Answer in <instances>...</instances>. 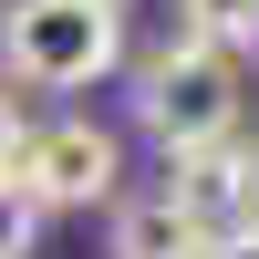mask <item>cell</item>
<instances>
[{
  "instance_id": "cell-1",
  "label": "cell",
  "mask_w": 259,
  "mask_h": 259,
  "mask_svg": "<svg viewBox=\"0 0 259 259\" xmlns=\"http://www.w3.org/2000/svg\"><path fill=\"white\" fill-rule=\"evenodd\" d=\"M135 0H11L0 11V83L11 94H94L124 73Z\"/></svg>"
},
{
  "instance_id": "cell-2",
  "label": "cell",
  "mask_w": 259,
  "mask_h": 259,
  "mask_svg": "<svg viewBox=\"0 0 259 259\" xmlns=\"http://www.w3.org/2000/svg\"><path fill=\"white\" fill-rule=\"evenodd\" d=\"M239 114H249V62H239V52H218V41L177 31L166 52H145V62H135V124L166 145V166L239 145Z\"/></svg>"
},
{
  "instance_id": "cell-3",
  "label": "cell",
  "mask_w": 259,
  "mask_h": 259,
  "mask_svg": "<svg viewBox=\"0 0 259 259\" xmlns=\"http://www.w3.org/2000/svg\"><path fill=\"white\" fill-rule=\"evenodd\" d=\"M11 177L41 197V218H62V207H114L124 197V145H114V124H94V114H52V124L21 135Z\"/></svg>"
},
{
  "instance_id": "cell-4",
  "label": "cell",
  "mask_w": 259,
  "mask_h": 259,
  "mask_svg": "<svg viewBox=\"0 0 259 259\" xmlns=\"http://www.w3.org/2000/svg\"><path fill=\"white\" fill-rule=\"evenodd\" d=\"M197 249H207V207L177 177L145 197H114V259H197Z\"/></svg>"
},
{
  "instance_id": "cell-5",
  "label": "cell",
  "mask_w": 259,
  "mask_h": 259,
  "mask_svg": "<svg viewBox=\"0 0 259 259\" xmlns=\"http://www.w3.org/2000/svg\"><path fill=\"white\" fill-rule=\"evenodd\" d=\"M177 31H197V41H218V52H259V0H177Z\"/></svg>"
},
{
  "instance_id": "cell-6",
  "label": "cell",
  "mask_w": 259,
  "mask_h": 259,
  "mask_svg": "<svg viewBox=\"0 0 259 259\" xmlns=\"http://www.w3.org/2000/svg\"><path fill=\"white\" fill-rule=\"evenodd\" d=\"M41 249V197L21 177H0V259H31Z\"/></svg>"
},
{
  "instance_id": "cell-7",
  "label": "cell",
  "mask_w": 259,
  "mask_h": 259,
  "mask_svg": "<svg viewBox=\"0 0 259 259\" xmlns=\"http://www.w3.org/2000/svg\"><path fill=\"white\" fill-rule=\"evenodd\" d=\"M21 135H31V114H21V94H11V83H0V177H11V166H21Z\"/></svg>"
},
{
  "instance_id": "cell-8",
  "label": "cell",
  "mask_w": 259,
  "mask_h": 259,
  "mask_svg": "<svg viewBox=\"0 0 259 259\" xmlns=\"http://www.w3.org/2000/svg\"><path fill=\"white\" fill-rule=\"evenodd\" d=\"M197 259H259V228L249 218H228V228H207V249Z\"/></svg>"
},
{
  "instance_id": "cell-9",
  "label": "cell",
  "mask_w": 259,
  "mask_h": 259,
  "mask_svg": "<svg viewBox=\"0 0 259 259\" xmlns=\"http://www.w3.org/2000/svg\"><path fill=\"white\" fill-rule=\"evenodd\" d=\"M239 218L259 228V145H249V156H239Z\"/></svg>"
}]
</instances>
